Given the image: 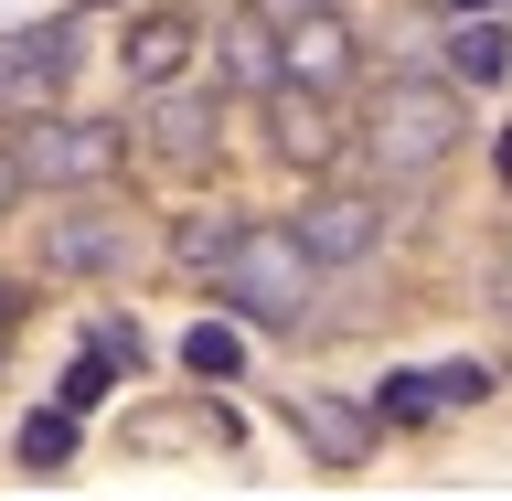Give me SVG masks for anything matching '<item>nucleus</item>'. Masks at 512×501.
I'll return each mask as SVG.
<instances>
[{
	"mask_svg": "<svg viewBox=\"0 0 512 501\" xmlns=\"http://www.w3.org/2000/svg\"><path fill=\"white\" fill-rule=\"evenodd\" d=\"M224 246H235V224H224V214H192L182 235H171V256H182V267H214Z\"/></svg>",
	"mask_w": 512,
	"mask_h": 501,
	"instance_id": "obj_18",
	"label": "nucleus"
},
{
	"mask_svg": "<svg viewBox=\"0 0 512 501\" xmlns=\"http://www.w3.org/2000/svg\"><path fill=\"white\" fill-rule=\"evenodd\" d=\"M288 235H299L310 267H363V256L384 246V203H363V192H310Z\"/></svg>",
	"mask_w": 512,
	"mask_h": 501,
	"instance_id": "obj_5",
	"label": "nucleus"
},
{
	"mask_svg": "<svg viewBox=\"0 0 512 501\" xmlns=\"http://www.w3.org/2000/svg\"><path fill=\"white\" fill-rule=\"evenodd\" d=\"M182 374L235 384V374H246V331H235V320H192V331H182Z\"/></svg>",
	"mask_w": 512,
	"mask_h": 501,
	"instance_id": "obj_14",
	"label": "nucleus"
},
{
	"mask_svg": "<svg viewBox=\"0 0 512 501\" xmlns=\"http://www.w3.org/2000/svg\"><path fill=\"white\" fill-rule=\"evenodd\" d=\"M267 107H278V160L320 171V160L342 150V139H331V96H310V86H267Z\"/></svg>",
	"mask_w": 512,
	"mask_h": 501,
	"instance_id": "obj_11",
	"label": "nucleus"
},
{
	"mask_svg": "<svg viewBox=\"0 0 512 501\" xmlns=\"http://www.w3.org/2000/svg\"><path fill=\"white\" fill-rule=\"evenodd\" d=\"M139 139H150V160H171V171H214V96H182V86H150V118H139Z\"/></svg>",
	"mask_w": 512,
	"mask_h": 501,
	"instance_id": "obj_6",
	"label": "nucleus"
},
{
	"mask_svg": "<svg viewBox=\"0 0 512 501\" xmlns=\"http://www.w3.org/2000/svg\"><path fill=\"white\" fill-rule=\"evenodd\" d=\"M214 64H224V86L267 96L278 86V22H267V11H224L214 22Z\"/></svg>",
	"mask_w": 512,
	"mask_h": 501,
	"instance_id": "obj_10",
	"label": "nucleus"
},
{
	"mask_svg": "<svg viewBox=\"0 0 512 501\" xmlns=\"http://www.w3.org/2000/svg\"><path fill=\"white\" fill-rule=\"evenodd\" d=\"M448 75H459V86H502V75H512V32L491 22V11H459V32H448Z\"/></svg>",
	"mask_w": 512,
	"mask_h": 501,
	"instance_id": "obj_12",
	"label": "nucleus"
},
{
	"mask_svg": "<svg viewBox=\"0 0 512 501\" xmlns=\"http://www.w3.org/2000/svg\"><path fill=\"white\" fill-rule=\"evenodd\" d=\"M107 395H118V352L86 342V352H75V374L54 384V406H64V416H86V406H107Z\"/></svg>",
	"mask_w": 512,
	"mask_h": 501,
	"instance_id": "obj_15",
	"label": "nucleus"
},
{
	"mask_svg": "<svg viewBox=\"0 0 512 501\" xmlns=\"http://www.w3.org/2000/svg\"><path fill=\"white\" fill-rule=\"evenodd\" d=\"M0 352H11V299H0Z\"/></svg>",
	"mask_w": 512,
	"mask_h": 501,
	"instance_id": "obj_23",
	"label": "nucleus"
},
{
	"mask_svg": "<svg viewBox=\"0 0 512 501\" xmlns=\"http://www.w3.org/2000/svg\"><path fill=\"white\" fill-rule=\"evenodd\" d=\"M86 11H107V0H86Z\"/></svg>",
	"mask_w": 512,
	"mask_h": 501,
	"instance_id": "obj_26",
	"label": "nucleus"
},
{
	"mask_svg": "<svg viewBox=\"0 0 512 501\" xmlns=\"http://www.w3.org/2000/svg\"><path fill=\"white\" fill-rule=\"evenodd\" d=\"M64 459H75V416H64V406L22 416V470H64Z\"/></svg>",
	"mask_w": 512,
	"mask_h": 501,
	"instance_id": "obj_16",
	"label": "nucleus"
},
{
	"mask_svg": "<svg viewBox=\"0 0 512 501\" xmlns=\"http://www.w3.org/2000/svg\"><path fill=\"white\" fill-rule=\"evenodd\" d=\"M75 64H86V32L75 22H22V32H0V107H54L64 86H75Z\"/></svg>",
	"mask_w": 512,
	"mask_h": 501,
	"instance_id": "obj_4",
	"label": "nucleus"
},
{
	"mask_svg": "<svg viewBox=\"0 0 512 501\" xmlns=\"http://www.w3.org/2000/svg\"><path fill=\"white\" fill-rule=\"evenodd\" d=\"M182 64H192V22H171V11H160V22L128 32V86H171Z\"/></svg>",
	"mask_w": 512,
	"mask_h": 501,
	"instance_id": "obj_13",
	"label": "nucleus"
},
{
	"mask_svg": "<svg viewBox=\"0 0 512 501\" xmlns=\"http://www.w3.org/2000/svg\"><path fill=\"white\" fill-rule=\"evenodd\" d=\"M96 342L118 352V374H139V363H150V342H139V331H128V320H96Z\"/></svg>",
	"mask_w": 512,
	"mask_h": 501,
	"instance_id": "obj_20",
	"label": "nucleus"
},
{
	"mask_svg": "<svg viewBox=\"0 0 512 501\" xmlns=\"http://www.w3.org/2000/svg\"><path fill=\"white\" fill-rule=\"evenodd\" d=\"M278 86H310V96H342L352 86V32L331 22L320 0H310L299 32H278Z\"/></svg>",
	"mask_w": 512,
	"mask_h": 501,
	"instance_id": "obj_8",
	"label": "nucleus"
},
{
	"mask_svg": "<svg viewBox=\"0 0 512 501\" xmlns=\"http://www.w3.org/2000/svg\"><path fill=\"white\" fill-rule=\"evenodd\" d=\"M459 139H470V96L448 75H384L374 118H363V150H374L384 182H427Z\"/></svg>",
	"mask_w": 512,
	"mask_h": 501,
	"instance_id": "obj_1",
	"label": "nucleus"
},
{
	"mask_svg": "<svg viewBox=\"0 0 512 501\" xmlns=\"http://www.w3.org/2000/svg\"><path fill=\"white\" fill-rule=\"evenodd\" d=\"M11 160H22V182H43V192H96V182L128 171V118H43V107H32Z\"/></svg>",
	"mask_w": 512,
	"mask_h": 501,
	"instance_id": "obj_3",
	"label": "nucleus"
},
{
	"mask_svg": "<svg viewBox=\"0 0 512 501\" xmlns=\"http://www.w3.org/2000/svg\"><path fill=\"white\" fill-rule=\"evenodd\" d=\"M43 267H54V278H107V267H128V214H43Z\"/></svg>",
	"mask_w": 512,
	"mask_h": 501,
	"instance_id": "obj_7",
	"label": "nucleus"
},
{
	"mask_svg": "<svg viewBox=\"0 0 512 501\" xmlns=\"http://www.w3.org/2000/svg\"><path fill=\"white\" fill-rule=\"evenodd\" d=\"M278 11H310V0H278Z\"/></svg>",
	"mask_w": 512,
	"mask_h": 501,
	"instance_id": "obj_25",
	"label": "nucleus"
},
{
	"mask_svg": "<svg viewBox=\"0 0 512 501\" xmlns=\"http://www.w3.org/2000/svg\"><path fill=\"white\" fill-rule=\"evenodd\" d=\"M491 160H502V182H512V128H502V139H491Z\"/></svg>",
	"mask_w": 512,
	"mask_h": 501,
	"instance_id": "obj_22",
	"label": "nucleus"
},
{
	"mask_svg": "<svg viewBox=\"0 0 512 501\" xmlns=\"http://www.w3.org/2000/svg\"><path fill=\"white\" fill-rule=\"evenodd\" d=\"M374 416H384V427H427V416H438L427 374H384V384H374Z\"/></svg>",
	"mask_w": 512,
	"mask_h": 501,
	"instance_id": "obj_17",
	"label": "nucleus"
},
{
	"mask_svg": "<svg viewBox=\"0 0 512 501\" xmlns=\"http://www.w3.org/2000/svg\"><path fill=\"white\" fill-rule=\"evenodd\" d=\"M448 11H491V0H448Z\"/></svg>",
	"mask_w": 512,
	"mask_h": 501,
	"instance_id": "obj_24",
	"label": "nucleus"
},
{
	"mask_svg": "<svg viewBox=\"0 0 512 501\" xmlns=\"http://www.w3.org/2000/svg\"><path fill=\"white\" fill-rule=\"evenodd\" d=\"M288 427L320 448V470H363V459H374V416L331 406V395H288Z\"/></svg>",
	"mask_w": 512,
	"mask_h": 501,
	"instance_id": "obj_9",
	"label": "nucleus"
},
{
	"mask_svg": "<svg viewBox=\"0 0 512 501\" xmlns=\"http://www.w3.org/2000/svg\"><path fill=\"white\" fill-rule=\"evenodd\" d=\"M214 299L235 320H256V331H299L320 299V267L299 256L288 224H235V246L214 256Z\"/></svg>",
	"mask_w": 512,
	"mask_h": 501,
	"instance_id": "obj_2",
	"label": "nucleus"
},
{
	"mask_svg": "<svg viewBox=\"0 0 512 501\" xmlns=\"http://www.w3.org/2000/svg\"><path fill=\"white\" fill-rule=\"evenodd\" d=\"M427 395H438V406H480V395H491V363H438Z\"/></svg>",
	"mask_w": 512,
	"mask_h": 501,
	"instance_id": "obj_19",
	"label": "nucleus"
},
{
	"mask_svg": "<svg viewBox=\"0 0 512 501\" xmlns=\"http://www.w3.org/2000/svg\"><path fill=\"white\" fill-rule=\"evenodd\" d=\"M22 192L32 182H22V160H11V139H0V214H22Z\"/></svg>",
	"mask_w": 512,
	"mask_h": 501,
	"instance_id": "obj_21",
	"label": "nucleus"
}]
</instances>
